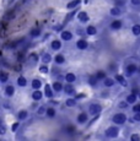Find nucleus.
Masks as SVG:
<instances>
[{
    "label": "nucleus",
    "mask_w": 140,
    "mask_h": 141,
    "mask_svg": "<svg viewBox=\"0 0 140 141\" xmlns=\"http://www.w3.org/2000/svg\"><path fill=\"white\" fill-rule=\"evenodd\" d=\"M134 119H135V120H138V122H140V113H135Z\"/></svg>",
    "instance_id": "79ce46f5"
},
{
    "label": "nucleus",
    "mask_w": 140,
    "mask_h": 141,
    "mask_svg": "<svg viewBox=\"0 0 140 141\" xmlns=\"http://www.w3.org/2000/svg\"><path fill=\"white\" fill-rule=\"evenodd\" d=\"M17 128H18V123H15L14 125H12V131H16Z\"/></svg>",
    "instance_id": "c03bdc74"
},
{
    "label": "nucleus",
    "mask_w": 140,
    "mask_h": 141,
    "mask_svg": "<svg viewBox=\"0 0 140 141\" xmlns=\"http://www.w3.org/2000/svg\"><path fill=\"white\" fill-rule=\"evenodd\" d=\"M79 20H80V21H82V22L88 21V15L86 14L85 11H81V12L79 14Z\"/></svg>",
    "instance_id": "9d476101"
},
{
    "label": "nucleus",
    "mask_w": 140,
    "mask_h": 141,
    "mask_svg": "<svg viewBox=\"0 0 140 141\" xmlns=\"http://www.w3.org/2000/svg\"><path fill=\"white\" fill-rule=\"evenodd\" d=\"M86 32H87L90 36H94V34L97 33V29H96V27H94V26H88L87 29H86Z\"/></svg>",
    "instance_id": "ddd939ff"
},
{
    "label": "nucleus",
    "mask_w": 140,
    "mask_h": 141,
    "mask_svg": "<svg viewBox=\"0 0 140 141\" xmlns=\"http://www.w3.org/2000/svg\"><path fill=\"white\" fill-rule=\"evenodd\" d=\"M41 81H40V80H33V81H32V87H33V88H34V90H38V88H40V87H41Z\"/></svg>",
    "instance_id": "5701e85b"
},
{
    "label": "nucleus",
    "mask_w": 140,
    "mask_h": 141,
    "mask_svg": "<svg viewBox=\"0 0 140 141\" xmlns=\"http://www.w3.org/2000/svg\"><path fill=\"white\" fill-rule=\"evenodd\" d=\"M80 1H81V0H72L71 2H69V4H68V6H66V7H68V9H72V7H76V6H78V5L80 4Z\"/></svg>",
    "instance_id": "2eb2a0df"
},
{
    "label": "nucleus",
    "mask_w": 140,
    "mask_h": 141,
    "mask_svg": "<svg viewBox=\"0 0 140 141\" xmlns=\"http://www.w3.org/2000/svg\"><path fill=\"white\" fill-rule=\"evenodd\" d=\"M44 92H46V96L48 97V98H52L53 97V92H52V90H50V87L47 85L46 86V88H44Z\"/></svg>",
    "instance_id": "4468645a"
},
{
    "label": "nucleus",
    "mask_w": 140,
    "mask_h": 141,
    "mask_svg": "<svg viewBox=\"0 0 140 141\" xmlns=\"http://www.w3.org/2000/svg\"><path fill=\"white\" fill-rule=\"evenodd\" d=\"M132 140H133V141H138V140H140V136H139V135H133V136H132Z\"/></svg>",
    "instance_id": "a19ab883"
},
{
    "label": "nucleus",
    "mask_w": 140,
    "mask_h": 141,
    "mask_svg": "<svg viewBox=\"0 0 140 141\" xmlns=\"http://www.w3.org/2000/svg\"><path fill=\"white\" fill-rule=\"evenodd\" d=\"M87 42L86 41H84V39H81V41H79V42L76 43V47L79 48V49H81V50H84V49H86L87 48Z\"/></svg>",
    "instance_id": "423d86ee"
},
{
    "label": "nucleus",
    "mask_w": 140,
    "mask_h": 141,
    "mask_svg": "<svg viewBox=\"0 0 140 141\" xmlns=\"http://www.w3.org/2000/svg\"><path fill=\"white\" fill-rule=\"evenodd\" d=\"M44 112H47L46 107H40V109H38V114H43Z\"/></svg>",
    "instance_id": "58836bf2"
},
{
    "label": "nucleus",
    "mask_w": 140,
    "mask_h": 141,
    "mask_svg": "<svg viewBox=\"0 0 140 141\" xmlns=\"http://www.w3.org/2000/svg\"><path fill=\"white\" fill-rule=\"evenodd\" d=\"M32 97H33V99H34V101H40V99L42 98V92H40V91L37 90L36 92H33Z\"/></svg>",
    "instance_id": "f3484780"
},
{
    "label": "nucleus",
    "mask_w": 140,
    "mask_h": 141,
    "mask_svg": "<svg viewBox=\"0 0 140 141\" xmlns=\"http://www.w3.org/2000/svg\"><path fill=\"white\" fill-rule=\"evenodd\" d=\"M133 33H134L135 36H139V34H140V26H139V25L133 26Z\"/></svg>",
    "instance_id": "c756f323"
},
{
    "label": "nucleus",
    "mask_w": 140,
    "mask_h": 141,
    "mask_svg": "<svg viewBox=\"0 0 140 141\" xmlns=\"http://www.w3.org/2000/svg\"><path fill=\"white\" fill-rule=\"evenodd\" d=\"M31 36L32 37H36V36H40V29L37 28V29H33L32 32H31Z\"/></svg>",
    "instance_id": "e433bc0d"
},
{
    "label": "nucleus",
    "mask_w": 140,
    "mask_h": 141,
    "mask_svg": "<svg viewBox=\"0 0 140 141\" xmlns=\"http://www.w3.org/2000/svg\"><path fill=\"white\" fill-rule=\"evenodd\" d=\"M136 101V96H135V93H132V95H129L128 97H126V102L128 103H134Z\"/></svg>",
    "instance_id": "a211bd4d"
},
{
    "label": "nucleus",
    "mask_w": 140,
    "mask_h": 141,
    "mask_svg": "<svg viewBox=\"0 0 140 141\" xmlns=\"http://www.w3.org/2000/svg\"><path fill=\"white\" fill-rule=\"evenodd\" d=\"M64 61H65V58H64L63 55H60V54H59V55L56 56V64H63Z\"/></svg>",
    "instance_id": "393cba45"
},
{
    "label": "nucleus",
    "mask_w": 140,
    "mask_h": 141,
    "mask_svg": "<svg viewBox=\"0 0 140 141\" xmlns=\"http://www.w3.org/2000/svg\"><path fill=\"white\" fill-rule=\"evenodd\" d=\"M17 84H18V86H22V87H24V86H26L27 81H26V79H25V77H22V76H21V77H18V79H17Z\"/></svg>",
    "instance_id": "4be33fe9"
},
{
    "label": "nucleus",
    "mask_w": 140,
    "mask_h": 141,
    "mask_svg": "<svg viewBox=\"0 0 140 141\" xmlns=\"http://www.w3.org/2000/svg\"><path fill=\"white\" fill-rule=\"evenodd\" d=\"M116 80H117L118 82H120L122 85H126V80H124V77H123L122 75H117V76H116Z\"/></svg>",
    "instance_id": "c85d7f7f"
},
{
    "label": "nucleus",
    "mask_w": 140,
    "mask_h": 141,
    "mask_svg": "<svg viewBox=\"0 0 140 141\" xmlns=\"http://www.w3.org/2000/svg\"><path fill=\"white\" fill-rule=\"evenodd\" d=\"M40 71H41L42 74H47V72H48V68H47L46 65H42V66L40 68Z\"/></svg>",
    "instance_id": "c9c22d12"
},
{
    "label": "nucleus",
    "mask_w": 140,
    "mask_h": 141,
    "mask_svg": "<svg viewBox=\"0 0 140 141\" xmlns=\"http://www.w3.org/2000/svg\"><path fill=\"white\" fill-rule=\"evenodd\" d=\"M62 88H63V86H62V84H60V82H54V84H53V90H54V91L59 92Z\"/></svg>",
    "instance_id": "a878e982"
},
{
    "label": "nucleus",
    "mask_w": 140,
    "mask_h": 141,
    "mask_svg": "<svg viewBox=\"0 0 140 141\" xmlns=\"http://www.w3.org/2000/svg\"><path fill=\"white\" fill-rule=\"evenodd\" d=\"M96 76H97L98 80H104L106 79V72L104 71H97L96 72Z\"/></svg>",
    "instance_id": "412c9836"
},
{
    "label": "nucleus",
    "mask_w": 140,
    "mask_h": 141,
    "mask_svg": "<svg viewBox=\"0 0 140 141\" xmlns=\"http://www.w3.org/2000/svg\"><path fill=\"white\" fill-rule=\"evenodd\" d=\"M111 15H113V16L120 15V10L118 7H113V9H111Z\"/></svg>",
    "instance_id": "473e14b6"
},
{
    "label": "nucleus",
    "mask_w": 140,
    "mask_h": 141,
    "mask_svg": "<svg viewBox=\"0 0 140 141\" xmlns=\"http://www.w3.org/2000/svg\"><path fill=\"white\" fill-rule=\"evenodd\" d=\"M15 92V88L12 86H8L6 87V90H5V93H6V96H12Z\"/></svg>",
    "instance_id": "dca6fc26"
},
{
    "label": "nucleus",
    "mask_w": 140,
    "mask_h": 141,
    "mask_svg": "<svg viewBox=\"0 0 140 141\" xmlns=\"http://www.w3.org/2000/svg\"><path fill=\"white\" fill-rule=\"evenodd\" d=\"M75 104H76V99H72V98L66 99V106H69V107H74Z\"/></svg>",
    "instance_id": "7c9ffc66"
},
{
    "label": "nucleus",
    "mask_w": 140,
    "mask_h": 141,
    "mask_svg": "<svg viewBox=\"0 0 140 141\" xmlns=\"http://www.w3.org/2000/svg\"><path fill=\"white\" fill-rule=\"evenodd\" d=\"M111 27L113 28V29H119V28L122 27V22L120 21H113L112 23H111Z\"/></svg>",
    "instance_id": "f8f14e48"
},
{
    "label": "nucleus",
    "mask_w": 140,
    "mask_h": 141,
    "mask_svg": "<svg viewBox=\"0 0 140 141\" xmlns=\"http://www.w3.org/2000/svg\"><path fill=\"white\" fill-rule=\"evenodd\" d=\"M65 80H66V82H74V81L76 80V76H75L72 72H69V74H66Z\"/></svg>",
    "instance_id": "6e6552de"
},
{
    "label": "nucleus",
    "mask_w": 140,
    "mask_h": 141,
    "mask_svg": "<svg viewBox=\"0 0 140 141\" xmlns=\"http://www.w3.org/2000/svg\"><path fill=\"white\" fill-rule=\"evenodd\" d=\"M50 59H52V58H50L49 54H44V55H43V63H49Z\"/></svg>",
    "instance_id": "f704fd0d"
},
{
    "label": "nucleus",
    "mask_w": 140,
    "mask_h": 141,
    "mask_svg": "<svg viewBox=\"0 0 140 141\" xmlns=\"http://www.w3.org/2000/svg\"><path fill=\"white\" fill-rule=\"evenodd\" d=\"M28 59H30V60H32V61H34V63H37V61H38V55H37V54H34V53H32L31 55L28 56Z\"/></svg>",
    "instance_id": "72a5a7b5"
},
{
    "label": "nucleus",
    "mask_w": 140,
    "mask_h": 141,
    "mask_svg": "<svg viewBox=\"0 0 140 141\" xmlns=\"http://www.w3.org/2000/svg\"><path fill=\"white\" fill-rule=\"evenodd\" d=\"M126 120V117L123 113H118V114H116V115L113 117V122H114L116 124H123Z\"/></svg>",
    "instance_id": "f257e3e1"
},
{
    "label": "nucleus",
    "mask_w": 140,
    "mask_h": 141,
    "mask_svg": "<svg viewBox=\"0 0 140 141\" xmlns=\"http://www.w3.org/2000/svg\"><path fill=\"white\" fill-rule=\"evenodd\" d=\"M138 70L136 69V66L134 65V64H129L128 66H126V72H128V75H132V74H134L135 71Z\"/></svg>",
    "instance_id": "0eeeda50"
},
{
    "label": "nucleus",
    "mask_w": 140,
    "mask_h": 141,
    "mask_svg": "<svg viewBox=\"0 0 140 141\" xmlns=\"http://www.w3.org/2000/svg\"><path fill=\"white\" fill-rule=\"evenodd\" d=\"M47 115L50 117V118H53V117L56 115V109H54V108H48V109H47Z\"/></svg>",
    "instance_id": "cd10ccee"
},
{
    "label": "nucleus",
    "mask_w": 140,
    "mask_h": 141,
    "mask_svg": "<svg viewBox=\"0 0 140 141\" xmlns=\"http://www.w3.org/2000/svg\"><path fill=\"white\" fill-rule=\"evenodd\" d=\"M64 91H65L66 93L71 95V93H74V87H72L71 85H66V86L64 87Z\"/></svg>",
    "instance_id": "b1692460"
},
{
    "label": "nucleus",
    "mask_w": 140,
    "mask_h": 141,
    "mask_svg": "<svg viewBox=\"0 0 140 141\" xmlns=\"http://www.w3.org/2000/svg\"><path fill=\"white\" fill-rule=\"evenodd\" d=\"M88 111H90L91 114H98V113L101 112V106L100 104H91Z\"/></svg>",
    "instance_id": "7ed1b4c3"
},
{
    "label": "nucleus",
    "mask_w": 140,
    "mask_h": 141,
    "mask_svg": "<svg viewBox=\"0 0 140 141\" xmlns=\"http://www.w3.org/2000/svg\"><path fill=\"white\" fill-rule=\"evenodd\" d=\"M133 112L140 113V104H136V106H134V108H133Z\"/></svg>",
    "instance_id": "4c0bfd02"
},
{
    "label": "nucleus",
    "mask_w": 140,
    "mask_h": 141,
    "mask_svg": "<svg viewBox=\"0 0 140 141\" xmlns=\"http://www.w3.org/2000/svg\"><path fill=\"white\" fill-rule=\"evenodd\" d=\"M113 84H114V81H113L112 79H104V86L111 87V86H113Z\"/></svg>",
    "instance_id": "2f4dec72"
},
{
    "label": "nucleus",
    "mask_w": 140,
    "mask_h": 141,
    "mask_svg": "<svg viewBox=\"0 0 140 141\" xmlns=\"http://www.w3.org/2000/svg\"><path fill=\"white\" fill-rule=\"evenodd\" d=\"M60 47H62V44L59 41H53L52 42V48L54 49V50H58V49H60Z\"/></svg>",
    "instance_id": "aec40b11"
},
{
    "label": "nucleus",
    "mask_w": 140,
    "mask_h": 141,
    "mask_svg": "<svg viewBox=\"0 0 140 141\" xmlns=\"http://www.w3.org/2000/svg\"><path fill=\"white\" fill-rule=\"evenodd\" d=\"M64 133H66V134L71 135V134L75 133V128L72 127V125H66V127L64 128Z\"/></svg>",
    "instance_id": "9b49d317"
},
{
    "label": "nucleus",
    "mask_w": 140,
    "mask_h": 141,
    "mask_svg": "<svg viewBox=\"0 0 140 141\" xmlns=\"http://www.w3.org/2000/svg\"><path fill=\"white\" fill-rule=\"evenodd\" d=\"M5 131H6V129H5V127L0 125V135H4V134H5Z\"/></svg>",
    "instance_id": "ea45409f"
},
{
    "label": "nucleus",
    "mask_w": 140,
    "mask_h": 141,
    "mask_svg": "<svg viewBox=\"0 0 140 141\" xmlns=\"http://www.w3.org/2000/svg\"><path fill=\"white\" fill-rule=\"evenodd\" d=\"M119 107H120V108H126V103H120V104H119Z\"/></svg>",
    "instance_id": "a18cd8bd"
},
{
    "label": "nucleus",
    "mask_w": 140,
    "mask_h": 141,
    "mask_svg": "<svg viewBox=\"0 0 140 141\" xmlns=\"http://www.w3.org/2000/svg\"><path fill=\"white\" fill-rule=\"evenodd\" d=\"M28 117V113L26 111H21V112L18 113V119L20 120H24V119H26Z\"/></svg>",
    "instance_id": "6ab92c4d"
},
{
    "label": "nucleus",
    "mask_w": 140,
    "mask_h": 141,
    "mask_svg": "<svg viewBox=\"0 0 140 141\" xmlns=\"http://www.w3.org/2000/svg\"><path fill=\"white\" fill-rule=\"evenodd\" d=\"M132 4H134V5H140V0H132Z\"/></svg>",
    "instance_id": "37998d69"
},
{
    "label": "nucleus",
    "mask_w": 140,
    "mask_h": 141,
    "mask_svg": "<svg viewBox=\"0 0 140 141\" xmlns=\"http://www.w3.org/2000/svg\"><path fill=\"white\" fill-rule=\"evenodd\" d=\"M106 135L108 138H116L118 135V129L117 128H108L107 131H106Z\"/></svg>",
    "instance_id": "f03ea898"
},
{
    "label": "nucleus",
    "mask_w": 140,
    "mask_h": 141,
    "mask_svg": "<svg viewBox=\"0 0 140 141\" xmlns=\"http://www.w3.org/2000/svg\"><path fill=\"white\" fill-rule=\"evenodd\" d=\"M78 122L80 123V124H84L87 122V115H86V113H80L79 114V117H78Z\"/></svg>",
    "instance_id": "39448f33"
},
{
    "label": "nucleus",
    "mask_w": 140,
    "mask_h": 141,
    "mask_svg": "<svg viewBox=\"0 0 140 141\" xmlns=\"http://www.w3.org/2000/svg\"><path fill=\"white\" fill-rule=\"evenodd\" d=\"M0 125H1V122H0Z\"/></svg>",
    "instance_id": "49530a36"
},
{
    "label": "nucleus",
    "mask_w": 140,
    "mask_h": 141,
    "mask_svg": "<svg viewBox=\"0 0 140 141\" xmlns=\"http://www.w3.org/2000/svg\"><path fill=\"white\" fill-rule=\"evenodd\" d=\"M62 38L64 41H70L72 38V34H71V32H69V31H63L62 32Z\"/></svg>",
    "instance_id": "20e7f679"
},
{
    "label": "nucleus",
    "mask_w": 140,
    "mask_h": 141,
    "mask_svg": "<svg viewBox=\"0 0 140 141\" xmlns=\"http://www.w3.org/2000/svg\"><path fill=\"white\" fill-rule=\"evenodd\" d=\"M8 80H9V74L5 72V71H1L0 72V81L1 82H6Z\"/></svg>",
    "instance_id": "1a4fd4ad"
},
{
    "label": "nucleus",
    "mask_w": 140,
    "mask_h": 141,
    "mask_svg": "<svg viewBox=\"0 0 140 141\" xmlns=\"http://www.w3.org/2000/svg\"><path fill=\"white\" fill-rule=\"evenodd\" d=\"M97 76H96V75H95V76H91V77H90V80H88V82H90V85H91V86H95V85L97 84Z\"/></svg>",
    "instance_id": "bb28decb"
}]
</instances>
